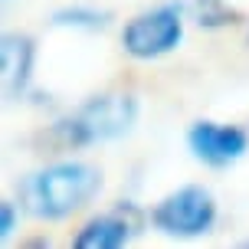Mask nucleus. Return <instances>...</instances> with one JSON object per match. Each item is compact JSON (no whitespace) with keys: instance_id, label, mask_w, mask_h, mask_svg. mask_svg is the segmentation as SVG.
<instances>
[{"instance_id":"6e6552de","label":"nucleus","mask_w":249,"mask_h":249,"mask_svg":"<svg viewBox=\"0 0 249 249\" xmlns=\"http://www.w3.org/2000/svg\"><path fill=\"white\" fill-rule=\"evenodd\" d=\"M56 26H82V30H102L108 23V13L89 10V7H69V10H59L53 17Z\"/></svg>"},{"instance_id":"9d476101","label":"nucleus","mask_w":249,"mask_h":249,"mask_svg":"<svg viewBox=\"0 0 249 249\" xmlns=\"http://www.w3.org/2000/svg\"><path fill=\"white\" fill-rule=\"evenodd\" d=\"M13 223H17L13 203H10V200H3V203H0V236H3V239L13 233Z\"/></svg>"},{"instance_id":"423d86ee","label":"nucleus","mask_w":249,"mask_h":249,"mask_svg":"<svg viewBox=\"0 0 249 249\" xmlns=\"http://www.w3.org/2000/svg\"><path fill=\"white\" fill-rule=\"evenodd\" d=\"M131 233H138V213H135V207H122L115 213L89 220L75 233L72 246L75 249H118L131 239Z\"/></svg>"},{"instance_id":"0eeeda50","label":"nucleus","mask_w":249,"mask_h":249,"mask_svg":"<svg viewBox=\"0 0 249 249\" xmlns=\"http://www.w3.org/2000/svg\"><path fill=\"white\" fill-rule=\"evenodd\" d=\"M0 72H3V95L7 102L23 95L30 72H33V39L23 33H3L0 39Z\"/></svg>"},{"instance_id":"f03ea898","label":"nucleus","mask_w":249,"mask_h":249,"mask_svg":"<svg viewBox=\"0 0 249 249\" xmlns=\"http://www.w3.org/2000/svg\"><path fill=\"white\" fill-rule=\"evenodd\" d=\"M138 118V102L131 95H102V99L86 102L79 112L53 124L50 141L59 148H86L95 141H108V138L124 135Z\"/></svg>"},{"instance_id":"20e7f679","label":"nucleus","mask_w":249,"mask_h":249,"mask_svg":"<svg viewBox=\"0 0 249 249\" xmlns=\"http://www.w3.org/2000/svg\"><path fill=\"white\" fill-rule=\"evenodd\" d=\"M180 7L177 3H167V7H158L151 13H141L131 23L124 26L122 43L124 50L131 53L135 59H154V56H164L171 53L180 43Z\"/></svg>"},{"instance_id":"7ed1b4c3","label":"nucleus","mask_w":249,"mask_h":249,"mask_svg":"<svg viewBox=\"0 0 249 249\" xmlns=\"http://www.w3.org/2000/svg\"><path fill=\"white\" fill-rule=\"evenodd\" d=\"M213 220H216V203L203 187H180L177 194L164 197L151 213V223L167 236H200L213 226Z\"/></svg>"},{"instance_id":"1a4fd4ad","label":"nucleus","mask_w":249,"mask_h":249,"mask_svg":"<svg viewBox=\"0 0 249 249\" xmlns=\"http://www.w3.org/2000/svg\"><path fill=\"white\" fill-rule=\"evenodd\" d=\"M194 10H197L200 26H226V23H236L239 20V13L230 10L223 0H197Z\"/></svg>"},{"instance_id":"f257e3e1","label":"nucleus","mask_w":249,"mask_h":249,"mask_svg":"<svg viewBox=\"0 0 249 249\" xmlns=\"http://www.w3.org/2000/svg\"><path fill=\"white\" fill-rule=\"evenodd\" d=\"M99 187H102V174L92 164L69 161V164H53L46 171L33 174L23 184V197L30 213L46 216V220H59V216H69L79 207H86L99 194Z\"/></svg>"},{"instance_id":"9b49d317","label":"nucleus","mask_w":249,"mask_h":249,"mask_svg":"<svg viewBox=\"0 0 249 249\" xmlns=\"http://www.w3.org/2000/svg\"><path fill=\"white\" fill-rule=\"evenodd\" d=\"M246 246H249V243H246Z\"/></svg>"},{"instance_id":"39448f33","label":"nucleus","mask_w":249,"mask_h":249,"mask_svg":"<svg viewBox=\"0 0 249 249\" xmlns=\"http://www.w3.org/2000/svg\"><path fill=\"white\" fill-rule=\"evenodd\" d=\"M190 151L197 154L200 161L213 164V167H223V164H233L246 154L249 138L243 128H233V124H216V122H197L190 128Z\"/></svg>"}]
</instances>
